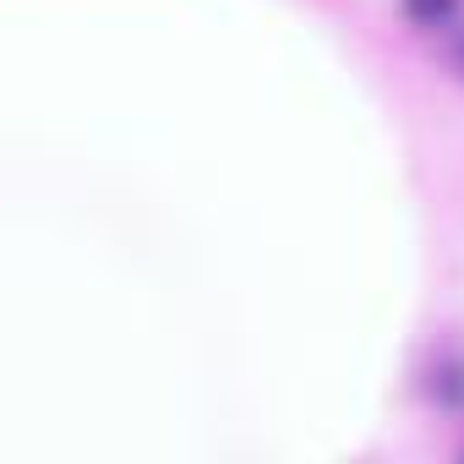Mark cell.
I'll return each instance as SVG.
<instances>
[{"label":"cell","mask_w":464,"mask_h":464,"mask_svg":"<svg viewBox=\"0 0 464 464\" xmlns=\"http://www.w3.org/2000/svg\"><path fill=\"white\" fill-rule=\"evenodd\" d=\"M453 66H459V72H464V39H459V44H453Z\"/></svg>","instance_id":"obj_2"},{"label":"cell","mask_w":464,"mask_h":464,"mask_svg":"<svg viewBox=\"0 0 464 464\" xmlns=\"http://www.w3.org/2000/svg\"><path fill=\"white\" fill-rule=\"evenodd\" d=\"M399 12L415 23V28H448L459 17V0H399Z\"/></svg>","instance_id":"obj_1"}]
</instances>
